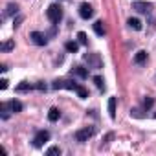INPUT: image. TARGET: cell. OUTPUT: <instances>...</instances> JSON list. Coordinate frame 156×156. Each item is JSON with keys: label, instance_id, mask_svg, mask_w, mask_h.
Wrapping results in <instances>:
<instances>
[{"label": "cell", "instance_id": "obj_1", "mask_svg": "<svg viewBox=\"0 0 156 156\" xmlns=\"http://www.w3.org/2000/svg\"><path fill=\"white\" fill-rule=\"evenodd\" d=\"M46 15H48L50 22L59 24V22H61V19H62V8H61L59 4H50V6H48V9H46Z\"/></svg>", "mask_w": 156, "mask_h": 156}, {"label": "cell", "instance_id": "obj_2", "mask_svg": "<svg viewBox=\"0 0 156 156\" xmlns=\"http://www.w3.org/2000/svg\"><path fill=\"white\" fill-rule=\"evenodd\" d=\"M92 136H94V129H92V127H85V129H79V130L75 132V140L81 141V143L88 141Z\"/></svg>", "mask_w": 156, "mask_h": 156}, {"label": "cell", "instance_id": "obj_3", "mask_svg": "<svg viewBox=\"0 0 156 156\" xmlns=\"http://www.w3.org/2000/svg\"><path fill=\"white\" fill-rule=\"evenodd\" d=\"M85 61L88 62V68H101L103 66V61H101L99 53H87Z\"/></svg>", "mask_w": 156, "mask_h": 156}, {"label": "cell", "instance_id": "obj_4", "mask_svg": "<svg viewBox=\"0 0 156 156\" xmlns=\"http://www.w3.org/2000/svg\"><path fill=\"white\" fill-rule=\"evenodd\" d=\"M132 9H136L138 13H151L152 4L143 2V0H134V2H132Z\"/></svg>", "mask_w": 156, "mask_h": 156}, {"label": "cell", "instance_id": "obj_5", "mask_svg": "<svg viewBox=\"0 0 156 156\" xmlns=\"http://www.w3.org/2000/svg\"><path fill=\"white\" fill-rule=\"evenodd\" d=\"M79 15H81V19L88 20V19H92V17H94V8H92L88 2H83V4L79 6Z\"/></svg>", "mask_w": 156, "mask_h": 156}, {"label": "cell", "instance_id": "obj_6", "mask_svg": "<svg viewBox=\"0 0 156 156\" xmlns=\"http://www.w3.org/2000/svg\"><path fill=\"white\" fill-rule=\"evenodd\" d=\"M48 140H50V132H48V130H39V132L35 134V138H33V145H35V147H42Z\"/></svg>", "mask_w": 156, "mask_h": 156}, {"label": "cell", "instance_id": "obj_7", "mask_svg": "<svg viewBox=\"0 0 156 156\" xmlns=\"http://www.w3.org/2000/svg\"><path fill=\"white\" fill-rule=\"evenodd\" d=\"M30 37H31V41H33L37 46H46V42H48L46 35H44V33H41V31H33Z\"/></svg>", "mask_w": 156, "mask_h": 156}, {"label": "cell", "instance_id": "obj_8", "mask_svg": "<svg viewBox=\"0 0 156 156\" xmlns=\"http://www.w3.org/2000/svg\"><path fill=\"white\" fill-rule=\"evenodd\" d=\"M94 31H96V35H99V37H103V35L107 33L103 20H96V22H94Z\"/></svg>", "mask_w": 156, "mask_h": 156}, {"label": "cell", "instance_id": "obj_9", "mask_svg": "<svg viewBox=\"0 0 156 156\" xmlns=\"http://www.w3.org/2000/svg\"><path fill=\"white\" fill-rule=\"evenodd\" d=\"M72 72H73V75L81 77V79H87V77H88V70H87V68H83V66H75Z\"/></svg>", "mask_w": 156, "mask_h": 156}, {"label": "cell", "instance_id": "obj_10", "mask_svg": "<svg viewBox=\"0 0 156 156\" xmlns=\"http://www.w3.org/2000/svg\"><path fill=\"white\" fill-rule=\"evenodd\" d=\"M15 13H19V6H17V4H13V2H9V4L6 6L4 17H11V15H15Z\"/></svg>", "mask_w": 156, "mask_h": 156}, {"label": "cell", "instance_id": "obj_11", "mask_svg": "<svg viewBox=\"0 0 156 156\" xmlns=\"http://www.w3.org/2000/svg\"><path fill=\"white\" fill-rule=\"evenodd\" d=\"M134 62H136V64H143V62H147V51H145V50H140V51L134 55Z\"/></svg>", "mask_w": 156, "mask_h": 156}, {"label": "cell", "instance_id": "obj_12", "mask_svg": "<svg viewBox=\"0 0 156 156\" xmlns=\"http://www.w3.org/2000/svg\"><path fill=\"white\" fill-rule=\"evenodd\" d=\"M9 110L15 112V114H17V112H22V103L17 101V99H11V101H9Z\"/></svg>", "mask_w": 156, "mask_h": 156}, {"label": "cell", "instance_id": "obj_13", "mask_svg": "<svg viewBox=\"0 0 156 156\" xmlns=\"http://www.w3.org/2000/svg\"><path fill=\"white\" fill-rule=\"evenodd\" d=\"M116 105H118L116 98H110V99H108V114H110V118H112V119L116 118Z\"/></svg>", "mask_w": 156, "mask_h": 156}, {"label": "cell", "instance_id": "obj_14", "mask_svg": "<svg viewBox=\"0 0 156 156\" xmlns=\"http://www.w3.org/2000/svg\"><path fill=\"white\" fill-rule=\"evenodd\" d=\"M64 48H66V51H70V53H77V50H79V44H77L75 41H68V42L64 44Z\"/></svg>", "mask_w": 156, "mask_h": 156}, {"label": "cell", "instance_id": "obj_15", "mask_svg": "<svg viewBox=\"0 0 156 156\" xmlns=\"http://www.w3.org/2000/svg\"><path fill=\"white\" fill-rule=\"evenodd\" d=\"M127 24H129L132 30H136V31H140V30H141V20H140V19H132V17H130V19L127 20Z\"/></svg>", "mask_w": 156, "mask_h": 156}, {"label": "cell", "instance_id": "obj_16", "mask_svg": "<svg viewBox=\"0 0 156 156\" xmlns=\"http://www.w3.org/2000/svg\"><path fill=\"white\" fill-rule=\"evenodd\" d=\"M59 118H61V110H59V108H55V107H53V108H50V112H48V119H50V121H57Z\"/></svg>", "mask_w": 156, "mask_h": 156}, {"label": "cell", "instance_id": "obj_17", "mask_svg": "<svg viewBox=\"0 0 156 156\" xmlns=\"http://www.w3.org/2000/svg\"><path fill=\"white\" fill-rule=\"evenodd\" d=\"M31 88H33V87H31L30 83L22 81V83H19V85H17V88H15V90H17V92H30Z\"/></svg>", "mask_w": 156, "mask_h": 156}, {"label": "cell", "instance_id": "obj_18", "mask_svg": "<svg viewBox=\"0 0 156 156\" xmlns=\"http://www.w3.org/2000/svg\"><path fill=\"white\" fill-rule=\"evenodd\" d=\"M94 83H96V87H98L99 90H105V81H103L101 75H96V77H94Z\"/></svg>", "mask_w": 156, "mask_h": 156}, {"label": "cell", "instance_id": "obj_19", "mask_svg": "<svg viewBox=\"0 0 156 156\" xmlns=\"http://www.w3.org/2000/svg\"><path fill=\"white\" fill-rule=\"evenodd\" d=\"M75 92H77V96H79L81 99H85V98H88V90H87L85 87H81V85H79V87H77V90H75Z\"/></svg>", "mask_w": 156, "mask_h": 156}, {"label": "cell", "instance_id": "obj_20", "mask_svg": "<svg viewBox=\"0 0 156 156\" xmlns=\"http://www.w3.org/2000/svg\"><path fill=\"white\" fill-rule=\"evenodd\" d=\"M15 48V42L13 41H6L2 46H0V50H2V51H9V50H13Z\"/></svg>", "mask_w": 156, "mask_h": 156}, {"label": "cell", "instance_id": "obj_21", "mask_svg": "<svg viewBox=\"0 0 156 156\" xmlns=\"http://www.w3.org/2000/svg\"><path fill=\"white\" fill-rule=\"evenodd\" d=\"M77 39H79V44H88V37H87V33L85 31H79V33H77Z\"/></svg>", "mask_w": 156, "mask_h": 156}, {"label": "cell", "instance_id": "obj_22", "mask_svg": "<svg viewBox=\"0 0 156 156\" xmlns=\"http://www.w3.org/2000/svg\"><path fill=\"white\" fill-rule=\"evenodd\" d=\"M8 108H9V103H2V105H0V110H2V118H4V119H8V118H9Z\"/></svg>", "mask_w": 156, "mask_h": 156}, {"label": "cell", "instance_id": "obj_23", "mask_svg": "<svg viewBox=\"0 0 156 156\" xmlns=\"http://www.w3.org/2000/svg\"><path fill=\"white\" fill-rule=\"evenodd\" d=\"M154 105V98H145L143 99V108H151Z\"/></svg>", "mask_w": 156, "mask_h": 156}, {"label": "cell", "instance_id": "obj_24", "mask_svg": "<svg viewBox=\"0 0 156 156\" xmlns=\"http://www.w3.org/2000/svg\"><path fill=\"white\" fill-rule=\"evenodd\" d=\"M46 154H48V156H55V154H61V149H59V147H50V149L46 151Z\"/></svg>", "mask_w": 156, "mask_h": 156}, {"label": "cell", "instance_id": "obj_25", "mask_svg": "<svg viewBox=\"0 0 156 156\" xmlns=\"http://www.w3.org/2000/svg\"><path fill=\"white\" fill-rule=\"evenodd\" d=\"M22 20H24V17H22V15H20V17H17V19L13 20V26H15V28H17V26H20V22H22Z\"/></svg>", "mask_w": 156, "mask_h": 156}, {"label": "cell", "instance_id": "obj_26", "mask_svg": "<svg viewBox=\"0 0 156 156\" xmlns=\"http://www.w3.org/2000/svg\"><path fill=\"white\" fill-rule=\"evenodd\" d=\"M35 88H37V90H41V92H46V85H44V83H37V85H35Z\"/></svg>", "mask_w": 156, "mask_h": 156}, {"label": "cell", "instance_id": "obj_27", "mask_svg": "<svg viewBox=\"0 0 156 156\" xmlns=\"http://www.w3.org/2000/svg\"><path fill=\"white\" fill-rule=\"evenodd\" d=\"M0 88H2V90L8 88V79H2V81H0Z\"/></svg>", "mask_w": 156, "mask_h": 156}, {"label": "cell", "instance_id": "obj_28", "mask_svg": "<svg viewBox=\"0 0 156 156\" xmlns=\"http://www.w3.org/2000/svg\"><path fill=\"white\" fill-rule=\"evenodd\" d=\"M154 118H156V114H154Z\"/></svg>", "mask_w": 156, "mask_h": 156}]
</instances>
